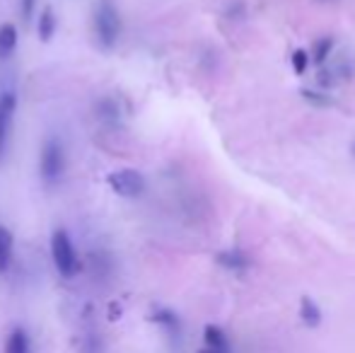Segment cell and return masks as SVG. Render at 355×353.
<instances>
[{
  "instance_id": "277c9868",
  "label": "cell",
  "mask_w": 355,
  "mask_h": 353,
  "mask_svg": "<svg viewBox=\"0 0 355 353\" xmlns=\"http://www.w3.org/2000/svg\"><path fill=\"white\" fill-rule=\"evenodd\" d=\"M107 184L116 196L121 198H141L148 189V182L138 170L133 167H123V170H114L107 177Z\"/></svg>"
},
{
  "instance_id": "9c48e42d",
  "label": "cell",
  "mask_w": 355,
  "mask_h": 353,
  "mask_svg": "<svg viewBox=\"0 0 355 353\" xmlns=\"http://www.w3.org/2000/svg\"><path fill=\"white\" fill-rule=\"evenodd\" d=\"M17 42H19L17 27H15L12 22H3V24H0V58L12 56L15 49H17Z\"/></svg>"
},
{
  "instance_id": "5b68a950",
  "label": "cell",
  "mask_w": 355,
  "mask_h": 353,
  "mask_svg": "<svg viewBox=\"0 0 355 353\" xmlns=\"http://www.w3.org/2000/svg\"><path fill=\"white\" fill-rule=\"evenodd\" d=\"M15 109H17V94H15V89H3L0 92V157H3L5 148H8Z\"/></svg>"
},
{
  "instance_id": "8fae6325",
  "label": "cell",
  "mask_w": 355,
  "mask_h": 353,
  "mask_svg": "<svg viewBox=\"0 0 355 353\" xmlns=\"http://www.w3.org/2000/svg\"><path fill=\"white\" fill-rule=\"evenodd\" d=\"M56 27H58L56 12H53L51 8H42V12H39V22H37L39 39H42V42H51V37L56 34Z\"/></svg>"
},
{
  "instance_id": "7c38bea8",
  "label": "cell",
  "mask_w": 355,
  "mask_h": 353,
  "mask_svg": "<svg viewBox=\"0 0 355 353\" xmlns=\"http://www.w3.org/2000/svg\"><path fill=\"white\" fill-rule=\"evenodd\" d=\"M300 97H302L307 104H312L314 109H329L336 104L327 89H317V87H302L300 89Z\"/></svg>"
},
{
  "instance_id": "d6986e66",
  "label": "cell",
  "mask_w": 355,
  "mask_h": 353,
  "mask_svg": "<svg viewBox=\"0 0 355 353\" xmlns=\"http://www.w3.org/2000/svg\"><path fill=\"white\" fill-rule=\"evenodd\" d=\"M198 353H215V351H211V349H203V351H198Z\"/></svg>"
},
{
  "instance_id": "4fadbf2b",
  "label": "cell",
  "mask_w": 355,
  "mask_h": 353,
  "mask_svg": "<svg viewBox=\"0 0 355 353\" xmlns=\"http://www.w3.org/2000/svg\"><path fill=\"white\" fill-rule=\"evenodd\" d=\"M334 49H336V39L334 37H322L314 42L312 51H309V61L317 63V66H322V63L329 61V56L334 53Z\"/></svg>"
},
{
  "instance_id": "e0dca14e",
  "label": "cell",
  "mask_w": 355,
  "mask_h": 353,
  "mask_svg": "<svg viewBox=\"0 0 355 353\" xmlns=\"http://www.w3.org/2000/svg\"><path fill=\"white\" fill-rule=\"evenodd\" d=\"M34 8H37V0H22V3H19V10H22L24 19L32 17V15H34Z\"/></svg>"
},
{
  "instance_id": "ffe728a7",
  "label": "cell",
  "mask_w": 355,
  "mask_h": 353,
  "mask_svg": "<svg viewBox=\"0 0 355 353\" xmlns=\"http://www.w3.org/2000/svg\"><path fill=\"white\" fill-rule=\"evenodd\" d=\"M317 3H334V0H317Z\"/></svg>"
},
{
  "instance_id": "2e32d148",
  "label": "cell",
  "mask_w": 355,
  "mask_h": 353,
  "mask_svg": "<svg viewBox=\"0 0 355 353\" xmlns=\"http://www.w3.org/2000/svg\"><path fill=\"white\" fill-rule=\"evenodd\" d=\"M309 51L307 49H295L293 56H290V66H293V73L295 76H304L309 68Z\"/></svg>"
},
{
  "instance_id": "8992f818",
  "label": "cell",
  "mask_w": 355,
  "mask_h": 353,
  "mask_svg": "<svg viewBox=\"0 0 355 353\" xmlns=\"http://www.w3.org/2000/svg\"><path fill=\"white\" fill-rule=\"evenodd\" d=\"M215 261H218L220 268L225 271H232V273H242L252 266V259L244 250H237V247H230V250H220L215 255Z\"/></svg>"
},
{
  "instance_id": "5bb4252c",
  "label": "cell",
  "mask_w": 355,
  "mask_h": 353,
  "mask_svg": "<svg viewBox=\"0 0 355 353\" xmlns=\"http://www.w3.org/2000/svg\"><path fill=\"white\" fill-rule=\"evenodd\" d=\"M5 353H32V344H29V336L22 327L10 332L8 341H5Z\"/></svg>"
},
{
  "instance_id": "7a4b0ae2",
  "label": "cell",
  "mask_w": 355,
  "mask_h": 353,
  "mask_svg": "<svg viewBox=\"0 0 355 353\" xmlns=\"http://www.w3.org/2000/svg\"><path fill=\"white\" fill-rule=\"evenodd\" d=\"M51 259H53L56 271L61 273L63 278L78 276L80 268H83V264H80V257H78V250H75L68 230H63V227L53 230V235H51Z\"/></svg>"
},
{
  "instance_id": "3957f363",
  "label": "cell",
  "mask_w": 355,
  "mask_h": 353,
  "mask_svg": "<svg viewBox=\"0 0 355 353\" xmlns=\"http://www.w3.org/2000/svg\"><path fill=\"white\" fill-rule=\"evenodd\" d=\"M66 148L58 138H46L39 153V175L46 184H56L61 182V177L66 175Z\"/></svg>"
},
{
  "instance_id": "30bf717a",
  "label": "cell",
  "mask_w": 355,
  "mask_h": 353,
  "mask_svg": "<svg viewBox=\"0 0 355 353\" xmlns=\"http://www.w3.org/2000/svg\"><path fill=\"white\" fill-rule=\"evenodd\" d=\"M300 320L307 327H312V329L322 325V307L314 302V298L302 295V300H300Z\"/></svg>"
},
{
  "instance_id": "ac0fdd59",
  "label": "cell",
  "mask_w": 355,
  "mask_h": 353,
  "mask_svg": "<svg viewBox=\"0 0 355 353\" xmlns=\"http://www.w3.org/2000/svg\"><path fill=\"white\" fill-rule=\"evenodd\" d=\"M351 157H353V160H355V141L351 143Z\"/></svg>"
},
{
  "instance_id": "52a82bcc",
  "label": "cell",
  "mask_w": 355,
  "mask_h": 353,
  "mask_svg": "<svg viewBox=\"0 0 355 353\" xmlns=\"http://www.w3.org/2000/svg\"><path fill=\"white\" fill-rule=\"evenodd\" d=\"M203 341H206V349L215 353H230V339L218 325H208L203 329Z\"/></svg>"
},
{
  "instance_id": "ba28073f",
  "label": "cell",
  "mask_w": 355,
  "mask_h": 353,
  "mask_svg": "<svg viewBox=\"0 0 355 353\" xmlns=\"http://www.w3.org/2000/svg\"><path fill=\"white\" fill-rule=\"evenodd\" d=\"M150 320H153L155 325H159L167 334H172V336H177L179 332H182V320L177 317V312L167 310V307H157Z\"/></svg>"
},
{
  "instance_id": "6da1fadb",
  "label": "cell",
  "mask_w": 355,
  "mask_h": 353,
  "mask_svg": "<svg viewBox=\"0 0 355 353\" xmlns=\"http://www.w3.org/2000/svg\"><path fill=\"white\" fill-rule=\"evenodd\" d=\"M92 24H94V37H97L99 46L114 49V44L121 37V17H119V10L114 8L112 0H99V3L94 5Z\"/></svg>"
},
{
  "instance_id": "9a60e30c",
  "label": "cell",
  "mask_w": 355,
  "mask_h": 353,
  "mask_svg": "<svg viewBox=\"0 0 355 353\" xmlns=\"http://www.w3.org/2000/svg\"><path fill=\"white\" fill-rule=\"evenodd\" d=\"M12 247H15L12 232L5 225H0V273L8 271L10 264H12Z\"/></svg>"
}]
</instances>
